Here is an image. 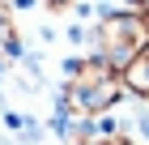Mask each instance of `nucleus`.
<instances>
[{
    "instance_id": "nucleus-1",
    "label": "nucleus",
    "mask_w": 149,
    "mask_h": 145,
    "mask_svg": "<svg viewBox=\"0 0 149 145\" xmlns=\"http://www.w3.org/2000/svg\"><path fill=\"white\" fill-rule=\"evenodd\" d=\"M124 98V77L102 56L68 60V85H64V111L77 120H98Z\"/></svg>"
},
{
    "instance_id": "nucleus-2",
    "label": "nucleus",
    "mask_w": 149,
    "mask_h": 145,
    "mask_svg": "<svg viewBox=\"0 0 149 145\" xmlns=\"http://www.w3.org/2000/svg\"><path fill=\"white\" fill-rule=\"evenodd\" d=\"M149 43V17L141 9H111L94 22V56H102L111 68H124Z\"/></svg>"
},
{
    "instance_id": "nucleus-3",
    "label": "nucleus",
    "mask_w": 149,
    "mask_h": 145,
    "mask_svg": "<svg viewBox=\"0 0 149 145\" xmlns=\"http://www.w3.org/2000/svg\"><path fill=\"white\" fill-rule=\"evenodd\" d=\"M119 77H124V94H132V98H145V102H149V43L141 47V51L128 60L124 68H119Z\"/></svg>"
},
{
    "instance_id": "nucleus-4",
    "label": "nucleus",
    "mask_w": 149,
    "mask_h": 145,
    "mask_svg": "<svg viewBox=\"0 0 149 145\" xmlns=\"http://www.w3.org/2000/svg\"><path fill=\"white\" fill-rule=\"evenodd\" d=\"M0 60H22V34L13 22V9L0 0Z\"/></svg>"
},
{
    "instance_id": "nucleus-5",
    "label": "nucleus",
    "mask_w": 149,
    "mask_h": 145,
    "mask_svg": "<svg viewBox=\"0 0 149 145\" xmlns=\"http://www.w3.org/2000/svg\"><path fill=\"white\" fill-rule=\"evenodd\" d=\"M72 145H111V137H94V132H85L81 141H72Z\"/></svg>"
},
{
    "instance_id": "nucleus-6",
    "label": "nucleus",
    "mask_w": 149,
    "mask_h": 145,
    "mask_svg": "<svg viewBox=\"0 0 149 145\" xmlns=\"http://www.w3.org/2000/svg\"><path fill=\"white\" fill-rule=\"evenodd\" d=\"M136 128H141V137L149 141V111H141V120H136Z\"/></svg>"
},
{
    "instance_id": "nucleus-7",
    "label": "nucleus",
    "mask_w": 149,
    "mask_h": 145,
    "mask_svg": "<svg viewBox=\"0 0 149 145\" xmlns=\"http://www.w3.org/2000/svg\"><path fill=\"white\" fill-rule=\"evenodd\" d=\"M132 9H141V13H149V0H128Z\"/></svg>"
}]
</instances>
